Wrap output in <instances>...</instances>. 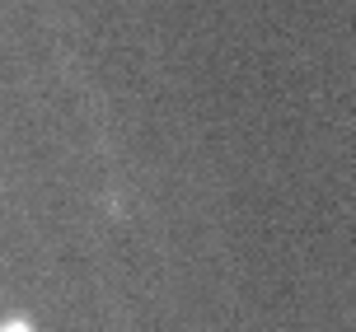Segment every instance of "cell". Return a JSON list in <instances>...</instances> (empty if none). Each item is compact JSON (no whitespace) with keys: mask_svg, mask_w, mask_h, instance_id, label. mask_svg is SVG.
<instances>
[{"mask_svg":"<svg viewBox=\"0 0 356 332\" xmlns=\"http://www.w3.org/2000/svg\"><path fill=\"white\" fill-rule=\"evenodd\" d=\"M0 332H38V328L29 323V318H5V323H0Z\"/></svg>","mask_w":356,"mask_h":332,"instance_id":"1","label":"cell"}]
</instances>
